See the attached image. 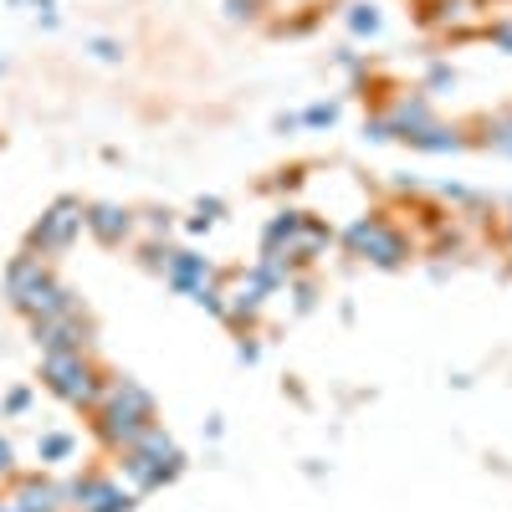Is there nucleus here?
I'll return each instance as SVG.
<instances>
[{"label":"nucleus","mask_w":512,"mask_h":512,"mask_svg":"<svg viewBox=\"0 0 512 512\" xmlns=\"http://www.w3.org/2000/svg\"><path fill=\"white\" fill-rule=\"evenodd\" d=\"M98 441L113 446V451H128L149 425H154V400L139 390L134 379H108V395L98 405Z\"/></svg>","instance_id":"obj_1"},{"label":"nucleus","mask_w":512,"mask_h":512,"mask_svg":"<svg viewBox=\"0 0 512 512\" xmlns=\"http://www.w3.org/2000/svg\"><path fill=\"white\" fill-rule=\"evenodd\" d=\"M41 379H47V390L67 405H82V410H98L103 395H108V379L93 369L88 354H47L41 359Z\"/></svg>","instance_id":"obj_2"},{"label":"nucleus","mask_w":512,"mask_h":512,"mask_svg":"<svg viewBox=\"0 0 512 512\" xmlns=\"http://www.w3.org/2000/svg\"><path fill=\"white\" fill-rule=\"evenodd\" d=\"M82 231V205L77 200H57L47 216H41L36 226H31V236H26V251L31 256H57V251H67L72 246V236Z\"/></svg>","instance_id":"obj_3"},{"label":"nucleus","mask_w":512,"mask_h":512,"mask_svg":"<svg viewBox=\"0 0 512 512\" xmlns=\"http://www.w3.org/2000/svg\"><path fill=\"white\" fill-rule=\"evenodd\" d=\"M31 333H36V349L41 354H88L93 344V328L82 313H67V318H31Z\"/></svg>","instance_id":"obj_4"},{"label":"nucleus","mask_w":512,"mask_h":512,"mask_svg":"<svg viewBox=\"0 0 512 512\" xmlns=\"http://www.w3.org/2000/svg\"><path fill=\"white\" fill-rule=\"evenodd\" d=\"M82 226H88L103 246H123L128 236H134V216H128L123 205H88L82 210Z\"/></svg>","instance_id":"obj_5"},{"label":"nucleus","mask_w":512,"mask_h":512,"mask_svg":"<svg viewBox=\"0 0 512 512\" xmlns=\"http://www.w3.org/2000/svg\"><path fill=\"white\" fill-rule=\"evenodd\" d=\"M11 502L21 512H62V487H52L47 477H21Z\"/></svg>","instance_id":"obj_6"},{"label":"nucleus","mask_w":512,"mask_h":512,"mask_svg":"<svg viewBox=\"0 0 512 512\" xmlns=\"http://www.w3.org/2000/svg\"><path fill=\"white\" fill-rule=\"evenodd\" d=\"M349 241H354L359 251H369L374 262H400V236H395V231H384L379 221L354 226V231H349Z\"/></svg>","instance_id":"obj_7"},{"label":"nucleus","mask_w":512,"mask_h":512,"mask_svg":"<svg viewBox=\"0 0 512 512\" xmlns=\"http://www.w3.org/2000/svg\"><path fill=\"white\" fill-rule=\"evenodd\" d=\"M72 451H77V436H67V431H47V436L36 441V456L41 461H67Z\"/></svg>","instance_id":"obj_8"},{"label":"nucleus","mask_w":512,"mask_h":512,"mask_svg":"<svg viewBox=\"0 0 512 512\" xmlns=\"http://www.w3.org/2000/svg\"><path fill=\"white\" fill-rule=\"evenodd\" d=\"M0 410H6V415H26L31 410V390H11L6 400H0Z\"/></svg>","instance_id":"obj_9"},{"label":"nucleus","mask_w":512,"mask_h":512,"mask_svg":"<svg viewBox=\"0 0 512 512\" xmlns=\"http://www.w3.org/2000/svg\"><path fill=\"white\" fill-rule=\"evenodd\" d=\"M93 52H98L103 62H118V57H123V47H118V41H108V36H98V41H93Z\"/></svg>","instance_id":"obj_10"},{"label":"nucleus","mask_w":512,"mask_h":512,"mask_svg":"<svg viewBox=\"0 0 512 512\" xmlns=\"http://www.w3.org/2000/svg\"><path fill=\"white\" fill-rule=\"evenodd\" d=\"M11 466H16V451H11V441H0V477H11Z\"/></svg>","instance_id":"obj_11"}]
</instances>
